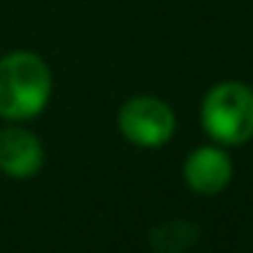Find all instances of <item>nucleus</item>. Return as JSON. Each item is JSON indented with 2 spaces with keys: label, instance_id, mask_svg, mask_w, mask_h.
<instances>
[{
  "label": "nucleus",
  "instance_id": "obj_1",
  "mask_svg": "<svg viewBox=\"0 0 253 253\" xmlns=\"http://www.w3.org/2000/svg\"><path fill=\"white\" fill-rule=\"evenodd\" d=\"M52 98V71L36 52H8L0 57V117L25 123L39 117Z\"/></svg>",
  "mask_w": 253,
  "mask_h": 253
},
{
  "label": "nucleus",
  "instance_id": "obj_2",
  "mask_svg": "<svg viewBox=\"0 0 253 253\" xmlns=\"http://www.w3.org/2000/svg\"><path fill=\"white\" fill-rule=\"evenodd\" d=\"M202 128L220 147H240L253 139V87L245 82H218L202 101Z\"/></svg>",
  "mask_w": 253,
  "mask_h": 253
},
{
  "label": "nucleus",
  "instance_id": "obj_3",
  "mask_svg": "<svg viewBox=\"0 0 253 253\" xmlns=\"http://www.w3.org/2000/svg\"><path fill=\"white\" fill-rule=\"evenodd\" d=\"M117 128L126 142L136 147H164L177 131V117L166 101L155 95H136L128 98L117 112Z\"/></svg>",
  "mask_w": 253,
  "mask_h": 253
},
{
  "label": "nucleus",
  "instance_id": "obj_4",
  "mask_svg": "<svg viewBox=\"0 0 253 253\" xmlns=\"http://www.w3.org/2000/svg\"><path fill=\"white\" fill-rule=\"evenodd\" d=\"M182 177L191 191L202 193V196H215L229 188L231 177H234V164L220 144H204L185 158Z\"/></svg>",
  "mask_w": 253,
  "mask_h": 253
},
{
  "label": "nucleus",
  "instance_id": "obj_5",
  "mask_svg": "<svg viewBox=\"0 0 253 253\" xmlns=\"http://www.w3.org/2000/svg\"><path fill=\"white\" fill-rule=\"evenodd\" d=\"M44 166V144L33 131L8 126L0 131V171L11 180H30Z\"/></svg>",
  "mask_w": 253,
  "mask_h": 253
}]
</instances>
